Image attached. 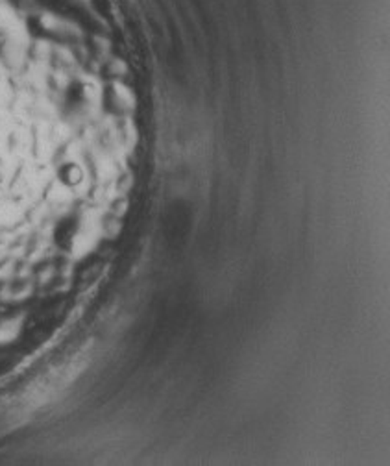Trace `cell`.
Returning <instances> with one entry per match:
<instances>
[{"mask_svg":"<svg viewBox=\"0 0 390 466\" xmlns=\"http://www.w3.org/2000/svg\"><path fill=\"white\" fill-rule=\"evenodd\" d=\"M78 233V218L69 215V217H63L58 224H56L54 230V240L56 245L63 250H70L74 245V237Z\"/></svg>","mask_w":390,"mask_h":466,"instance_id":"cell-1","label":"cell"}]
</instances>
